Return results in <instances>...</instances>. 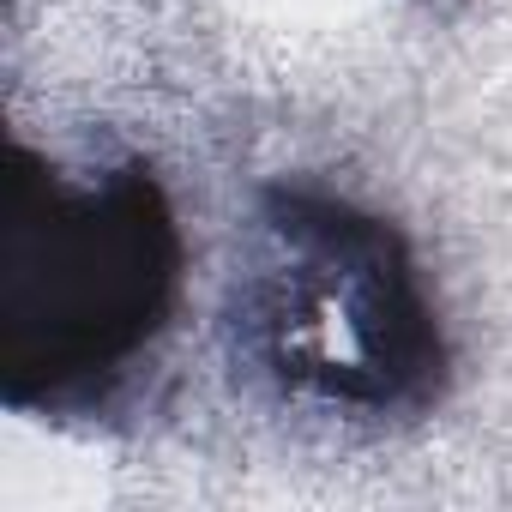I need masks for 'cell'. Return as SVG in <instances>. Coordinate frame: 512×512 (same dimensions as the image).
<instances>
[{
    "label": "cell",
    "instance_id": "6da1fadb",
    "mask_svg": "<svg viewBox=\"0 0 512 512\" xmlns=\"http://www.w3.org/2000/svg\"><path fill=\"white\" fill-rule=\"evenodd\" d=\"M181 229L139 157L61 163L13 139L0 211V398L91 410L163 338Z\"/></svg>",
    "mask_w": 512,
    "mask_h": 512
},
{
    "label": "cell",
    "instance_id": "7a4b0ae2",
    "mask_svg": "<svg viewBox=\"0 0 512 512\" xmlns=\"http://www.w3.org/2000/svg\"><path fill=\"white\" fill-rule=\"evenodd\" d=\"M223 320L235 362L320 410L410 416L446 386V338L410 241L308 181L260 193Z\"/></svg>",
    "mask_w": 512,
    "mask_h": 512
}]
</instances>
